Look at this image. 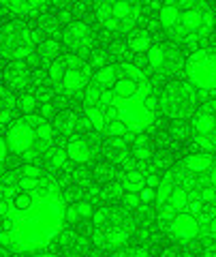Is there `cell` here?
Masks as SVG:
<instances>
[{"label":"cell","instance_id":"2","mask_svg":"<svg viewBox=\"0 0 216 257\" xmlns=\"http://www.w3.org/2000/svg\"><path fill=\"white\" fill-rule=\"evenodd\" d=\"M84 109L97 131L126 140L154 124L158 99L137 64H107L86 86Z\"/></svg>","mask_w":216,"mask_h":257},{"label":"cell","instance_id":"6","mask_svg":"<svg viewBox=\"0 0 216 257\" xmlns=\"http://www.w3.org/2000/svg\"><path fill=\"white\" fill-rule=\"evenodd\" d=\"M131 221L129 216L111 206H101L92 212V242L105 251H116L124 246L131 238Z\"/></svg>","mask_w":216,"mask_h":257},{"label":"cell","instance_id":"22","mask_svg":"<svg viewBox=\"0 0 216 257\" xmlns=\"http://www.w3.org/2000/svg\"><path fill=\"white\" fill-rule=\"evenodd\" d=\"M54 128L58 133H62V135H73L75 131H77V120H75V116L73 114H60L58 118L54 120Z\"/></svg>","mask_w":216,"mask_h":257},{"label":"cell","instance_id":"28","mask_svg":"<svg viewBox=\"0 0 216 257\" xmlns=\"http://www.w3.org/2000/svg\"><path fill=\"white\" fill-rule=\"evenodd\" d=\"M150 251L148 248H143V246H133V248H122L120 251V255H148Z\"/></svg>","mask_w":216,"mask_h":257},{"label":"cell","instance_id":"29","mask_svg":"<svg viewBox=\"0 0 216 257\" xmlns=\"http://www.w3.org/2000/svg\"><path fill=\"white\" fill-rule=\"evenodd\" d=\"M67 219H69V223H75V221H79V219H82L75 206H69V210H67Z\"/></svg>","mask_w":216,"mask_h":257},{"label":"cell","instance_id":"3","mask_svg":"<svg viewBox=\"0 0 216 257\" xmlns=\"http://www.w3.org/2000/svg\"><path fill=\"white\" fill-rule=\"evenodd\" d=\"M161 227L178 242L216 240V161L203 170L178 165L156 189Z\"/></svg>","mask_w":216,"mask_h":257},{"label":"cell","instance_id":"13","mask_svg":"<svg viewBox=\"0 0 216 257\" xmlns=\"http://www.w3.org/2000/svg\"><path fill=\"white\" fill-rule=\"evenodd\" d=\"M148 67L158 75H173L182 67V54L171 45H152L146 52Z\"/></svg>","mask_w":216,"mask_h":257},{"label":"cell","instance_id":"11","mask_svg":"<svg viewBox=\"0 0 216 257\" xmlns=\"http://www.w3.org/2000/svg\"><path fill=\"white\" fill-rule=\"evenodd\" d=\"M197 90L193 84H182V82H171L163 88L158 94V109L169 118H184L197 107Z\"/></svg>","mask_w":216,"mask_h":257},{"label":"cell","instance_id":"23","mask_svg":"<svg viewBox=\"0 0 216 257\" xmlns=\"http://www.w3.org/2000/svg\"><path fill=\"white\" fill-rule=\"evenodd\" d=\"M214 161H216V159H214L212 155H205V152H199V155H190V157L184 159V165L193 167V170H203V167L212 165Z\"/></svg>","mask_w":216,"mask_h":257},{"label":"cell","instance_id":"31","mask_svg":"<svg viewBox=\"0 0 216 257\" xmlns=\"http://www.w3.org/2000/svg\"><path fill=\"white\" fill-rule=\"evenodd\" d=\"M54 3L58 5V7H62V5H67V0H54Z\"/></svg>","mask_w":216,"mask_h":257},{"label":"cell","instance_id":"1","mask_svg":"<svg viewBox=\"0 0 216 257\" xmlns=\"http://www.w3.org/2000/svg\"><path fill=\"white\" fill-rule=\"evenodd\" d=\"M67 221L60 184L37 165L0 178V244L15 253L41 251L58 238Z\"/></svg>","mask_w":216,"mask_h":257},{"label":"cell","instance_id":"24","mask_svg":"<svg viewBox=\"0 0 216 257\" xmlns=\"http://www.w3.org/2000/svg\"><path fill=\"white\" fill-rule=\"evenodd\" d=\"M39 105V99L33 94V92H24L20 99H18V107L24 111V114H33Z\"/></svg>","mask_w":216,"mask_h":257},{"label":"cell","instance_id":"27","mask_svg":"<svg viewBox=\"0 0 216 257\" xmlns=\"http://www.w3.org/2000/svg\"><path fill=\"white\" fill-rule=\"evenodd\" d=\"M75 208H77V212H79L82 219H86V216L92 214V202H90V199H82L79 204H75Z\"/></svg>","mask_w":216,"mask_h":257},{"label":"cell","instance_id":"25","mask_svg":"<svg viewBox=\"0 0 216 257\" xmlns=\"http://www.w3.org/2000/svg\"><path fill=\"white\" fill-rule=\"evenodd\" d=\"M39 52H41L43 58H54V56L58 54V45H56L54 41H45V43L41 45V50H39Z\"/></svg>","mask_w":216,"mask_h":257},{"label":"cell","instance_id":"21","mask_svg":"<svg viewBox=\"0 0 216 257\" xmlns=\"http://www.w3.org/2000/svg\"><path fill=\"white\" fill-rule=\"evenodd\" d=\"M45 163L52 167V170H60V167H65L67 165V161H69V152L67 148H58V146H52L50 150L45 152Z\"/></svg>","mask_w":216,"mask_h":257},{"label":"cell","instance_id":"20","mask_svg":"<svg viewBox=\"0 0 216 257\" xmlns=\"http://www.w3.org/2000/svg\"><path fill=\"white\" fill-rule=\"evenodd\" d=\"M7 82L13 88H26L30 82L28 69L22 67V64H13V67H9V71H7Z\"/></svg>","mask_w":216,"mask_h":257},{"label":"cell","instance_id":"8","mask_svg":"<svg viewBox=\"0 0 216 257\" xmlns=\"http://www.w3.org/2000/svg\"><path fill=\"white\" fill-rule=\"evenodd\" d=\"M39 47V35L24 22H9L0 28V56L9 60H26Z\"/></svg>","mask_w":216,"mask_h":257},{"label":"cell","instance_id":"4","mask_svg":"<svg viewBox=\"0 0 216 257\" xmlns=\"http://www.w3.org/2000/svg\"><path fill=\"white\" fill-rule=\"evenodd\" d=\"M161 26L180 43H199L214 28V11L205 0H165Z\"/></svg>","mask_w":216,"mask_h":257},{"label":"cell","instance_id":"16","mask_svg":"<svg viewBox=\"0 0 216 257\" xmlns=\"http://www.w3.org/2000/svg\"><path fill=\"white\" fill-rule=\"evenodd\" d=\"M67 152H69V159L73 161V163H88V161L92 159V148L90 144L86 140H71L67 144Z\"/></svg>","mask_w":216,"mask_h":257},{"label":"cell","instance_id":"18","mask_svg":"<svg viewBox=\"0 0 216 257\" xmlns=\"http://www.w3.org/2000/svg\"><path fill=\"white\" fill-rule=\"evenodd\" d=\"M126 43H129V50L135 52V54H141V52H148L152 47V41H150V35L146 30H135L129 35L126 39Z\"/></svg>","mask_w":216,"mask_h":257},{"label":"cell","instance_id":"17","mask_svg":"<svg viewBox=\"0 0 216 257\" xmlns=\"http://www.w3.org/2000/svg\"><path fill=\"white\" fill-rule=\"evenodd\" d=\"M15 99L11 96V92L7 90L5 86H0V126H5L9 120L13 118V111H15Z\"/></svg>","mask_w":216,"mask_h":257},{"label":"cell","instance_id":"9","mask_svg":"<svg viewBox=\"0 0 216 257\" xmlns=\"http://www.w3.org/2000/svg\"><path fill=\"white\" fill-rule=\"evenodd\" d=\"M141 15V7L137 0H99L97 20L103 28L111 32L129 30L137 24Z\"/></svg>","mask_w":216,"mask_h":257},{"label":"cell","instance_id":"30","mask_svg":"<svg viewBox=\"0 0 216 257\" xmlns=\"http://www.w3.org/2000/svg\"><path fill=\"white\" fill-rule=\"evenodd\" d=\"M7 150H9V144H7V138L0 135V163L7 159Z\"/></svg>","mask_w":216,"mask_h":257},{"label":"cell","instance_id":"15","mask_svg":"<svg viewBox=\"0 0 216 257\" xmlns=\"http://www.w3.org/2000/svg\"><path fill=\"white\" fill-rule=\"evenodd\" d=\"M0 3L18 15H30V13L41 11L50 0H0Z\"/></svg>","mask_w":216,"mask_h":257},{"label":"cell","instance_id":"14","mask_svg":"<svg viewBox=\"0 0 216 257\" xmlns=\"http://www.w3.org/2000/svg\"><path fill=\"white\" fill-rule=\"evenodd\" d=\"M62 43L69 52H75V54H82L86 50H90L92 43H94V32L92 28L88 26L86 22H73L62 30Z\"/></svg>","mask_w":216,"mask_h":257},{"label":"cell","instance_id":"12","mask_svg":"<svg viewBox=\"0 0 216 257\" xmlns=\"http://www.w3.org/2000/svg\"><path fill=\"white\" fill-rule=\"evenodd\" d=\"M193 138L203 152H216V101L203 103L193 118Z\"/></svg>","mask_w":216,"mask_h":257},{"label":"cell","instance_id":"5","mask_svg":"<svg viewBox=\"0 0 216 257\" xmlns=\"http://www.w3.org/2000/svg\"><path fill=\"white\" fill-rule=\"evenodd\" d=\"M54 133L56 128L43 116L24 114L11 122L9 131H7V144L13 155L33 163V161L43 159L45 152L52 148Z\"/></svg>","mask_w":216,"mask_h":257},{"label":"cell","instance_id":"10","mask_svg":"<svg viewBox=\"0 0 216 257\" xmlns=\"http://www.w3.org/2000/svg\"><path fill=\"white\" fill-rule=\"evenodd\" d=\"M184 75L197 90L216 94V47H201L184 60Z\"/></svg>","mask_w":216,"mask_h":257},{"label":"cell","instance_id":"19","mask_svg":"<svg viewBox=\"0 0 216 257\" xmlns=\"http://www.w3.org/2000/svg\"><path fill=\"white\" fill-rule=\"evenodd\" d=\"M122 187L126 193H141L143 187H146V176L143 172H137V170H131L122 176Z\"/></svg>","mask_w":216,"mask_h":257},{"label":"cell","instance_id":"7","mask_svg":"<svg viewBox=\"0 0 216 257\" xmlns=\"http://www.w3.org/2000/svg\"><path fill=\"white\" fill-rule=\"evenodd\" d=\"M50 82L60 94L75 96L90 84V71L77 56H60L50 64Z\"/></svg>","mask_w":216,"mask_h":257},{"label":"cell","instance_id":"26","mask_svg":"<svg viewBox=\"0 0 216 257\" xmlns=\"http://www.w3.org/2000/svg\"><path fill=\"white\" fill-rule=\"evenodd\" d=\"M133 152H135V157H137V159H148L150 157V146H148V144L146 142H137V144H135V148H133Z\"/></svg>","mask_w":216,"mask_h":257}]
</instances>
